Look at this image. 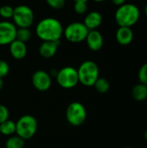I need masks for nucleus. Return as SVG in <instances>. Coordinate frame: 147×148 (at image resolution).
Returning <instances> with one entry per match:
<instances>
[{
  "label": "nucleus",
  "instance_id": "nucleus-22",
  "mask_svg": "<svg viewBox=\"0 0 147 148\" xmlns=\"http://www.w3.org/2000/svg\"><path fill=\"white\" fill-rule=\"evenodd\" d=\"M139 83L147 86V62L143 64L139 71Z\"/></svg>",
  "mask_w": 147,
  "mask_h": 148
},
{
  "label": "nucleus",
  "instance_id": "nucleus-24",
  "mask_svg": "<svg viewBox=\"0 0 147 148\" xmlns=\"http://www.w3.org/2000/svg\"><path fill=\"white\" fill-rule=\"evenodd\" d=\"M9 116H10V112L8 108L5 105L0 104V124L9 120Z\"/></svg>",
  "mask_w": 147,
  "mask_h": 148
},
{
  "label": "nucleus",
  "instance_id": "nucleus-16",
  "mask_svg": "<svg viewBox=\"0 0 147 148\" xmlns=\"http://www.w3.org/2000/svg\"><path fill=\"white\" fill-rule=\"evenodd\" d=\"M133 98L137 101H143L147 99V86L139 83L135 85L132 90Z\"/></svg>",
  "mask_w": 147,
  "mask_h": 148
},
{
  "label": "nucleus",
  "instance_id": "nucleus-10",
  "mask_svg": "<svg viewBox=\"0 0 147 148\" xmlns=\"http://www.w3.org/2000/svg\"><path fill=\"white\" fill-rule=\"evenodd\" d=\"M16 27L14 23L8 21L0 22V45H10L16 40Z\"/></svg>",
  "mask_w": 147,
  "mask_h": 148
},
{
  "label": "nucleus",
  "instance_id": "nucleus-26",
  "mask_svg": "<svg viewBox=\"0 0 147 148\" xmlns=\"http://www.w3.org/2000/svg\"><path fill=\"white\" fill-rule=\"evenodd\" d=\"M10 72V66L9 64L3 60H0V78L5 77Z\"/></svg>",
  "mask_w": 147,
  "mask_h": 148
},
{
  "label": "nucleus",
  "instance_id": "nucleus-4",
  "mask_svg": "<svg viewBox=\"0 0 147 148\" xmlns=\"http://www.w3.org/2000/svg\"><path fill=\"white\" fill-rule=\"evenodd\" d=\"M38 127L36 119L30 114L21 116L16 122V134L23 140L31 139L36 134Z\"/></svg>",
  "mask_w": 147,
  "mask_h": 148
},
{
  "label": "nucleus",
  "instance_id": "nucleus-18",
  "mask_svg": "<svg viewBox=\"0 0 147 148\" xmlns=\"http://www.w3.org/2000/svg\"><path fill=\"white\" fill-rule=\"evenodd\" d=\"M25 140L16 134L8 137L5 141V148H23Z\"/></svg>",
  "mask_w": 147,
  "mask_h": 148
},
{
  "label": "nucleus",
  "instance_id": "nucleus-11",
  "mask_svg": "<svg viewBox=\"0 0 147 148\" xmlns=\"http://www.w3.org/2000/svg\"><path fill=\"white\" fill-rule=\"evenodd\" d=\"M86 42L89 49L93 51H98L103 46V36L97 29L89 30L86 37Z\"/></svg>",
  "mask_w": 147,
  "mask_h": 148
},
{
  "label": "nucleus",
  "instance_id": "nucleus-5",
  "mask_svg": "<svg viewBox=\"0 0 147 148\" xmlns=\"http://www.w3.org/2000/svg\"><path fill=\"white\" fill-rule=\"evenodd\" d=\"M67 121L73 127L81 126L87 120V110L85 106L79 102H71L66 110Z\"/></svg>",
  "mask_w": 147,
  "mask_h": 148
},
{
  "label": "nucleus",
  "instance_id": "nucleus-32",
  "mask_svg": "<svg viewBox=\"0 0 147 148\" xmlns=\"http://www.w3.org/2000/svg\"><path fill=\"white\" fill-rule=\"evenodd\" d=\"M145 139L147 140V130L146 131V133H145Z\"/></svg>",
  "mask_w": 147,
  "mask_h": 148
},
{
  "label": "nucleus",
  "instance_id": "nucleus-20",
  "mask_svg": "<svg viewBox=\"0 0 147 148\" xmlns=\"http://www.w3.org/2000/svg\"><path fill=\"white\" fill-rule=\"evenodd\" d=\"M31 37V31L29 28H18L16 29V39L23 42H28Z\"/></svg>",
  "mask_w": 147,
  "mask_h": 148
},
{
  "label": "nucleus",
  "instance_id": "nucleus-31",
  "mask_svg": "<svg viewBox=\"0 0 147 148\" xmlns=\"http://www.w3.org/2000/svg\"><path fill=\"white\" fill-rule=\"evenodd\" d=\"M145 12H146V15L147 16V3L146 5V7H145Z\"/></svg>",
  "mask_w": 147,
  "mask_h": 148
},
{
  "label": "nucleus",
  "instance_id": "nucleus-8",
  "mask_svg": "<svg viewBox=\"0 0 147 148\" xmlns=\"http://www.w3.org/2000/svg\"><path fill=\"white\" fill-rule=\"evenodd\" d=\"M12 18L18 28H29L34 22V13L29 6L22 4L14 8Z\"/></svg>",
  "mask_w": 147,
  "mask_h": 148
},
{
  "label": "nucleus",
  "instance_id": "nucleus-6",
  "mask_svg": "<svg viewBox=\"0 0 147 148\" xmlns=\"http://www.w3.org/2000/svg\"><path fill=\"white\" fill-rule=\"evenodd\" d=\"M55 77L58 85L64 89H71L79 83L77 69L70 66L64 67L57 71Z\"/></svg>",
  "mask_w": 147,
  "mask_h": 148
},
{
  "label": "nucleus",
  "instance_id": "nucleus-29",
  "mask_svg": "<svg viewBox=\"0 0 147 148\" xmlns=\"http://www.w3.org/2000/svg\"><path fill=\"white\" fill-rule=\"evenodd\" d=\"M74 1H75V2H86V3H87L88 0H74Z\"/></svg>",
  "mask_w": 147,
  "mask_h": 148
},
{
  "label": "nucleus",
  "instance_id": "nucleus-14",
  "mask_svg": "<svg viewBox=\"0 0 147 148\" xmlns=\"http://www.w3.org/2000/svg\"><path fill=\"white\" fill-rule=\"evenodd\" d=\"M102 20L103 17L99 11H91L85 16L83 23L88 30H94L97 29V28L100 27Z\"/></svg>",
  "mask_w": 147,
  "mask_h": 148
},
{
  "label": "nucleus",
  "instance_id": "nucleus-12",
  "mask_svg": "<svg viewBox=\"0 0 147 148\" xmlns=\"http://www.w3.org/2000/svg\"><path fill=\"white\" fill-rule=\"evenodd\" d=\"M10 53L14 59H23L27 54V46L25 42H23L16 39L14 40L10 44Z\"/></svg>",
  "mask_w": 147,
  "mask_h": 148
},
{
  "label": "nucleus",
  "instance_id": "nucleus-21",
  "mask_svg": "<svg viewBox=\"0 0 147 148\" xmlns=\"http://www.w3.org/2000/svg\"><path fill=\"white\" fill-rule=\"evenodd\" d=\"M14 12V8L10 5H3L0 7V16L4 19L12 18Z\"/></svg>",
  "mask_w": 147,
  "mask_h": 148
},
{
  "label": "nucleus",
  "instance_id": "nucleus-3",
  "mask_svg": "<svg viewBox=\"0 0 147 148\" xmlns=\"http://www.w3.org/2000/svg\"><path fill=\"white\" fill-rule=\"evenodd\" d=\"M79 83L85 87H93L100 77L98 65L93 61L83 62L77 69Z\"/></svg>",
  "mask_w": 147,
  "mask_h": 148
},
{
  "label": "nucleus",
  "instance_id": "nucleus-13",
  "mask_svg": "<svg viewBox=\"0 0 147 148\" xmlns=\"http://www.w3.org/2000/svg\"><path fill=\"white\" fill-rule=\"evenodd\" d=\"M60 41L58 42H51V41H46L42 42V43L40 45L39 48V54L43 58H51L53 57L55 53L57 52L58 46H59Z\"/></svg>",
  "mask_w": 147,
  "mask_h": 148
},
{
  "label": "nucleus",
  "instance_id": "nucleus-1",
  "mask_svg": "<svg viewBox=\"0 0 147 148\" xmlns=\"http://www.w3.org/2000/svg\"><path fill=\"white\" fill-rule=\"evenodd\" d=\"M36 33L43 42H58L63 35V27L56 18L47 17L37 23Z\"/></svg>",
  "mask_w": 147,
  "mask_h": 148
},
{
  "label": "nucleus",
  "instance_id": "nucleus-15",
  "mask_svg": "<svg viewBox=\"0 0 147 148\" xmlns=\"http://www.w3.org/2000/svg\"><path fill=\"white\" fill-rule=\"evenodd\" d=\"M133 39V32L129 27H120L116 31V40L120 45H128Z\"/></svg>",
  "mask_w": 147,
  "mask_h": 148
},
{
  "label": "nucleus",
  "instance_id": "nucleus-33",
  "mask_svg": "<svg viewBox=\"0 0 147 148\" xmlns=\"http://www.w3.org/2000/svg\"><path fill=\"white\" fill-rule=\"evenodd\" d=\"M126 148H132V147H126Z\"/></svg>",
  "mask_w": 147,
  "mask_h": 148
},
{
  "label": "nucleus",
  "instance_id": "nucleus-30",
  "mask_svg": "<svg viewBox=\"0 0 147 148\" xmlns=\"http://www.w3.org/2000/svg\"><path fill=\"white\" fill-rule=\"evenodd\" d=\"M94 2H97V3H101V2H104L105 0H93Z\"/></svg>",
  "mask_w": 147,
  "mask_h": 148
},
{
  "label": "nucleus",
  "instance_id": "nucleus-19",
  "mask_svg": "<svg viewBox=\"0 0 147 148\" xmlns=\"http://www.w3.org/2000/svg\"><path fill=\"white\" fill-rule=\"evenodd\" d=\"M93 87H94L95 90L98 93L106 94L108 92V90L110 88V83L107 79H105L103 77H99Z\"/></svg>",
  "mask_w": 147,
  "mask_h": 148
},
{
  "label": "nucleus",
  "instance_id": "nucleus-7",
  "mask_svg": "<svg viewBox=\"0 0 147 148\" xmlns=\"http://www.w3.org/2000/svg\"><path fill=\"white\" fill-rule=\"evenodd\" d=\"M88 31L89 30L83 23L75 22L68 24L63 29V35L68 42L78 43L86 40Z\"/></svg>",
  "mask_w": 147,
  "mask_h": 148
},
{
  "label": "nucleus",
  "instance_id": "nucleus-34",
  "mask_svg": "<svg viewBox=\"0 0 147 148\" xmlns=\"http://www.w3.org/2000/svg\"><path fill=\"white\" fill-rule=\"evenodd\" d=\"M0 135H1V134H0Z\"/></svg>",
  "mask_w": 147,
  "mask_h": 148
},
{
  "label": "nucleus",
  "instance_id": "nucleus-17",
  "mask_svg": "<svg viewBox=\"0 0 147 148\" xmlns=\"http://www.w3.org/2000/svg\"><path fill=\"white\" fill-rule=\"evenodd\" d=\"M0 134L4 136H12L16 134V122L11 120H7L0 124Z\"/></svg>",
  "mask_w": 147,
  "mask_h": 148
},
{
  "label": "nucleus",
  "instance_id": "nucleus-2",
  "mask_svg": "<svg viewBox=\"0 0 147 148\" xmlns=\"http://www.w3.org/2000/svg\"><path fill=\"white\" fill-rule=\"evenodd\" d=\"M140 11L138 6L133 3H124L115 12V21L120 27H132L139 19Z\"/></svg>",
  "mask_w": 147,
  "mask_h": 148
},
{
  "label": "nucleus",
  "instance_id": "nucleus-25",
  "mask_svg": "<svg viewBox=\"0 0 147 148\" xmlns=\"http://www.w3.org/2000/svg\"><path fill=\"white\" fill-rule=\"evenodd\" d=\"M46 2L49 6L55 10H60L65 5V0H46Z\"/></svg>",
  "mask_w": 147,
  "mask_h": 148
},
{
  "label": "nucleus",
  "instance_id": "nucleus-28",
  "mask_svg": "<svg viewBox=\"0 0 147 148\" xmlns=\"http://www.w3.org/2000/svg\"><path fill=\"white\" fill-rule=\"evenodd\" d=\"M3 79L0 78V90L3 88Z\"/></svg>",
  "mask_w": 147,
  "mask_h": 148
},
{
  "label": "nucleus",
  "instance_id": "nucleus-23",
  "mask_svg": "<svg viewBox=\"0 0 147 148\" xmlns=\"http://www.w3.org/2000/svg\"><path fill=\"white\" fill-rule=\"evenodd\" d=\"M74 10H75V13H77L79 15H82V14L86 13V11L88 10L87 3L86 2H75Z\"/></svg>",
  "mask_w": 147,
  "mask_h": 148
},
{
  "label": "nucleus",
  "instance_id": "nucleus-9",
  "mask_svg": "<svg viewBox=\"0 0 147 148\" xmlns=\"http://www.w3.org/2000/svg\"><path fill=\"white\" fill-rule=\"evenodd\" d=\"M31 82L33 87L41 92L49 90L52 85V79L50 74H49L44 70L36 71L32 75Z\"/></svg>",
  "mask_w": 147,
  "mask_h": 148
},
{
  "label": "nucleus",
  "instance_id": "nucleus-27",
  "mask_svg": "<svg viewBox=\"0 0 147 148\" xmlns=\"http://www.w3.org/2000/svg\"><path fill=\"white\" fill-rule=\"evenodd\" d=\"M111 1L114 5H117V6H120V5L124 4L126 2V0H111Z\"/></svg>",
  "mask_w": 147,
  "mask_h": 148
}]
</instances>
